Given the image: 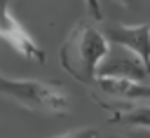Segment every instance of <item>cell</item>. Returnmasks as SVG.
<instances>
[{"label": "cell", "instance_id": "cell-3", "mask_svg": "<svg viewBox=\"0 0 150 138\" xmlns=\"http://www.w3.org/2000/svg\"><path fill=\"white\" fill-rule=\"evenodd\" d=\"M0 37L23 58L35 61V63H45L42 47L35 42V37L28 33V28H23V23L12 14L9 0H0Z\"/></svg>", "mask_w": 150, "mask_h": 138}, {"label": "cell", "instance_id": "cell-7", "mask_svg": "<svg viewBox=\"0 0 150 138\" xmlns=\"http://www.w3.org/2000/svg\"><path fill=\"white\" fill-rule=\"evenodd\" d=\"M108 122L120 124V126H129V129H148L150 131V103L134 105V108H127V110H117Z\"/></svg>", "mask_w": 150, "mask_h": 138}, {"label": "cell", "instance_id": "cell-2", "mask_svg": "<svg viewBox=\"0 0 150 138\" xmlns=\"http://www.w3.org/2000/svg\"><path fill=\"white\" fill-rule=\"evenodd\" d=\"M0 94L9 96L23 108L47 112V115H66L70 110L68 94L54 82L40 80H16L0 73Z\"/></svg>", "mask_w": 150, "mask_h": 138}, {"label": "cell", "instance_id": "cell-9", "mask_svg": "<svg viewBox=\"0 0 150 138\" xmlns=\"http://www.w3.org/2000/svg\"><path fill=\"white\" fill-rule=\"evenodd\" d=\"M84 5H87L89 14H91L96 21H101V19H103V14H101V2H98V0H84Z\"/></svg>", "mask_w": 150, "mask_h": 138}, {"label": "cell", "instance_id": "cell-5", "mask_svg": "<svg viewBox=\"0 0 150 138\" xmlns=\"http://www.w3.org/2000/svg\"><path fill=\"white\" fill-rule=\"evenodd\" d=\"M105 37L117 44L129 49L134 56H138L150 75V26L148 23H138V26H108L105 28Z\"/></svg>", "mask_w": 150, "mask_h": 138}, {"label": "cell", "instance_id": "cell-11", "mask_svg": "<svg viewBox=\"0 0 150 138\" xmlns=\"http://www.w3.org/2000/svg\"><path fill=\"white\" fill-rule=\"evenodd\" d=\"M110 138H115V136H110Z\"/></svg>", "mask_w": 150, "mask_h": 138}, {"label": "cell", "instance_id": "cell-1", "mask_svg": "<svg viewBox=\"0 0 150 138\" xmlns=\"http://www.w3.org/2000/svg\"><path fill=\"white\" fill-rule=\"evenodd\" d=\"M108 51L110 40L105 37V33H101L87 19H80L61 44L59 61L73 80L94 87L98 77V65L108 56Z\"/></svg>", "mask_w": 150, "mask_h": 138}, {"label": "cell", "instance_id": "cell-4", "mask_svg": "<svg viewBox=\"0 0 150 138\" xmlns=\"http://www.w3.org/2000/svg\"><path fill=\"white\" fill-rule=\"evenodd\" d=\"M98 77H122V80H134L141 84H150V75L138 56H134L124 47H110L108 56L98 65Z\"/></svg>", "mask_w": 150, "mask_h": 138}, {"label": "cell", "instance_id": "cell-6", "mask_svg": "<svg viewBox=\"0 0 150 138\" xmlns=\"http://www.w3.org/2000/svg\"><path fill=\"white\" fill-rule=\"evenodd\" d=\"M98 91L110 94L122 101H150V84H141L134 80H122V77H96L94 84Z\"/></svg>", "mask_w": 150, "mask_h": 138}, {"label": "cell", "instance_id": "cell-8", "mask_svg": "<svg viewBox=\"0 0 150 138\" xmlns=\"http://www.w3.org/2000/svg\"><path fill=\"white\" fill-rule=\"evenodd\" d=\"M56 138H98V131L96 129H75V131H68Z\"/></svg>", "mask_w": 150, "mask_h": 138}, {"label": "cell", "instance_id": "cell-10", "mask_svg": "<svg viewBox=\"0 0 150 138\" xmlns=\"http://www.w3.org/2000/svg\"><path fill=\"white\" fill-rule=\"evenodd\" d=\"M117 2H120V5H134L136 0H117Z\"/></svg>", "mask_w": 150, "mask_h": 138}]
</instances>
